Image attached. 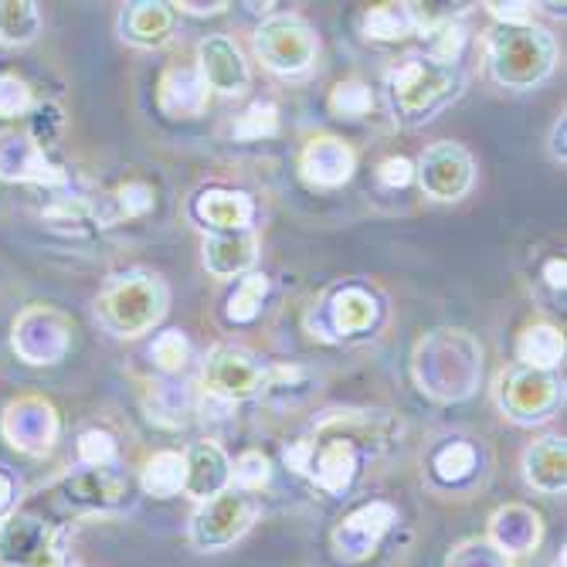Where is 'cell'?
<instances>
[{
    "label": "cell",
    "instance_id": "obj_1",
    "mask_svg": "<svg viewBox=\"0 0 567 567\" xmlns=\"http://www.w3.org/2000/svg\"><path fill=\"white\" fill-rule=\"evenodd\" d=\"M462 92V75L455 65H442L435 59H404L388 75V95L398 120L425 123Z\"/></svg>",
    "mask_w": 567,
    "mask_h": 567
},
{
    "label": "cell",
    "instance_id": "obj_22",
    "mask_svg": "<svg viewBox=\"0 0 567 567\" xmlns=\"http://www.w3.org/2000/svg\"><path fill=\"white\" fill-rule=\"evenodd\" d=\"M187 458L181 452H157L143 470V489L153 496H174L184 489Z\"/></svg>",
    "mask_w": 567,
    "mask_h": 567
},
{
    "label": "cell",
    "instance_id": "obj_34",
    "mask_svg": "<svg viewBox=\"0 0 567 567\" xmlns=\"http://www.w3.org/2000/svg\"><path fill=\"white\" fill-rule=\"evenodd\" d=\"M31 106V92L24 82L0 75V116H18Z\"/></svg>",
    "mask_w": 567,
    "mask_h": 567
},
{
    "label": "cell",
    "instance_id": "obj_28",
    "mask_svg": "<svg viewBox=\"0 0 567 567\" xmlns=\"http://www.w3.org/2000/svg\"><path fill=\"white\" fill-rule=\"evenodd\" d=\"M276 130H279V110L272 106V102H251V106L235 123V136L238 140L276 136Z\"/></svg>",
    "mask_w": 567,
    "mask_h": 567
},
{
    "label": "cell",
    "instance_id": "obj_27",
    "mask_svg": "<svg viewBox=\"0 0 567 567\" xmlns=\"http://www.w3.org/2000/svg\"><path fill=\"white\" fill-rule=\"evenodd\" d=\"M473 470H476V449L470 442H452V445H445L435 455V473H439V480L458 483V480L473 476Z\"/></svg>",
    "mask_w": 567,
    "mask_h": 567
},
{
    "label": "cell",
    "instance_id": "obj_20",
    "mask_svg": "<svg viewBox=\"0 0 567 567\" xmlns=\"http://www.w3.org/2000/svg\"><path fill=\"white\" fill-rule=\"evenodd\" d=\"M65 486H69V499L92 503V506H106L126 496V480L116 476L113 470H82L69 476Z\"/></svg>",
    "mask_w": 567,
    "mask_h": 567
},
{
    "label": "cell",
    "instance_id": "obj_10",
    "mask_svg": "<svg viewBox=\"0 0 567 567\" xmlns=\"http://www.w3.org/2000/svg\"><path fill=\"white\" fill-rule=\"evenodd\" d=\"M0 557L14 567H55L59 564V550L48 527L31 517L8 520L4 534H0Z\"/></svg>",
    "mask_w": 567,
    "mask_h": 567
},
{
    "label": "cell",
    "instance_id": "obj_18",
    "mask_svg": "<svg viewBox=\"0 0 567 567\" xmlns=\"http://www.w3.org/2000/svg\"><path fill=\"white\" fill-rule=\"evenodd\" d=\"M527 483L544 489V493H557L567 483L564 473V439H540L537 445L527 449Z\"/></svg>",
    "mask_w": 567,
    "mask_h": 567
},
{
    "label": "cell",
    "instance_id": "obj_36",
    "mask_svg": "<svg viewBox=\"0 0 567 567\" xmlns=\"http://www.w3.org/2000/svg\"><path fill=\"white\" fill-rule=\"evenodd\" d=\"M530 8L534 4H489V11L499 21H506V28H524V24H530V18H534Z\"/></svg>",
    "mask_w": 567,
    "mask_h": 567
},
{
    "label": "cell",
    "instance_id": "obj_9",
    "mask_svg": "<svg viewBox=\"0 0 567 567\" xmlns=\"http://www.w3.org/2000/svg\"><path fill=\"white\" fill-rule=\"evenodd\" d=\"M197 75L204 89H215L221 95H238L248 89V65L241 59V51L218 34L197 44Z\"/></svg>",
    "mask_w": 567,
    "mask_h": 567
},
{
    "label": "cell",
    "instance_id": "obj_37",
    "mask_svg": "<svg viewBox=\"0 0 567 567\" xmlns=\"http://www.w3.org/2000/svg\"><path fill=\"white\" fill-rule=\"evenodd\" d=\"M564 272H567L564 259H550V262H547V269H544L547 286H550V289H564Z\"/></svg>",
    "mask_w": 567,
    "mask_h": 567
},
{
    "label": "cell",
    "instance_id": "obj_2",
    "mask_svg": "<svg viewBox=\"0 0 567 567\" xmlns=\"http://www.w3.org/2000/svg\"><path fill=\"white\" fill-rule=\"evenodd\" d=\"M489 69L499 85L534 89L554 69V38L544 28H503L489 44Z\"/></svg>",
    "mask_w": 567,
    "mask_h": 567
},
{
    "label": "cell",
    "instance_id": "obj_26",
    "mask_svg": "<svg viewBox=\"0 0 567 567\" xmlns=\"http://www.w3.org/2000/svg\"><path fill=\"white\" fill-rule=\"evenodd\" d=\"M425 34H429V51H432L429 59H435L442 65H455L462 44H466V28H462L458 21H452V18H445V21L432 24Z\"/></svg>",
    "mask_w": 567,
    "mask_h": 567
},
{
    "label": "cell",
    "instance_id": "obj_3",
    "mask_svg": "<svg viewBox=\"0 0 567 567\" xmlns=\"http://www.w3.org/2000/svg\"><path fill=\"white\" fill-rule=\"evenodd\" d=\"M167 289L157 276H123L99 296V317L116 337H140L164 317Z\"/></svg>",
    "mask_w": 567,
    "mask_h": 567
},
{
    "label": "cell",
    "instance_id": "obj_35",
    "mask_svg": "<svg viewBox=\"0 0 567 567\" xmlns=\"http://www.w3.org/2000/svg\"><path fill=\"white\" fill-rule=\"evenodd\" d=\"M411 177H415V164H411L408 157H388L381 167H378V181L381 187H404L411 184Z\"/></svg>",
    "mask_w": 567,
    "mask_h": 567
},
{
    "label": "cell",
    "instance_id": "obj_24",
    "mask_svg": "<svg viewBox=\"0 0 567 567\" xmlns=\"http://www.w3.org/2000/svg\"><path fill=\"white\" fill-rule=\"evenodd\" d=\"M364 31L374 41H398L415 31V24H411L408 4H381V8H371V14L364 18Z\"/></svg>",
    "mask_w": 567,
    "mask_h": 567
},
{
    "label": "cell",
    "instance_id": "obj_31",
    "mask_svg": "<svg viewBox=\"0 0 567 567\" xmlns=\"http://www.w3.org/2000/svg\"><path fill=\"white\" fill-rule=\"evenodd\" d=\"M187 353H190V347H187L184 333H177V330H167L153 340V360H157V368L167 374H174L187 364Z\"/></svg>",
    "mask_w": 567,
    "mask_h": 567
},
{
    "label": "cell",
    "instance_id": "obj_32",
    "mask_svg": "<svg viewBox=\"0 0 567 567\" xmlns=\"http://www.w3.org/2000/svg\"><path fill=\"white\" fill-rule=\"evenodd\" d=\"M231 480L241 493L248 489H262L269 483V458L262 452H245L238 462H235V470H231Z\"/></svg>",
    "mask_w": 567,
    "mask_h": 567
},
{
    "label": "cell",
    "instance_id": "obj_16",
    "mask_svg": "<svg viewBox=\"0 0 567 567\" xmlns=\"http://www.w3.org/2000/svg\"><path fill=\"white\" fill-rule=\"evenodd\" d=\"M208 102V89H204L197 72L171 69L161 82V110L174 120H190L204 110Z\"/></svg>",
    "mask_w": 567,
    "mask_h": 567
},
{
    "label": "cell",
    "instance_id": "obj_23",
    "mask_svg": "<svg viewBox=\"0 0 567 567\" xmlns=\"http://www.w3.org/2000/svg\"><path fill=\"white\" fill-rule=\"evenodd\" d=\"M41 28L38 8L28 4V0H0V41L4 44H28L34 41Z\"/></svg>",
    "mask_w": 567,
    "mask_h": 567
},
{
    "label": "cell",
    "instance_id": "obj_33",
    "mask_svg": "<svg viewBox=\"0 0 567 567\" xmlns=\"http://www.w3.org/2000/svg\"><path fill=\"white\" fill-rule=\"evenodd\" d=\"M153 208V190L140 181L116 190V218H140Z\"/></svg>",
    "mask_w": 567,
    "mask_h": 567
},
{
    "label": "cell",
    "instance_id": "obj_17",
    "mask_svg": "<svg viewBox=\"0 0 567 567\" xmlns=\"http://www.w3.org/2000/svg\"><path fill=\"white\" fill-rule=\"evenodd\" d=\"M174 14L167 4H130L123 14V38L140 48H157L171 38Z\"/></svg>",
    "mask_w": 567,
    "mask_h": 567
},
{
    "label": "cell",
    "instance_id": "obj_14",
    "mask_svg": "<svg viewBox=\"0 0 567 567\" xmlns=\"http://www.w3.org/2000/svg\"><path fill=\"white\" fill-rule=\"evenodd\" d=\"M187 476H184V489L197 499H212L218 496L228 480H231V466L225 452L215 442H197L187 455Z\"/></svg>",
    "mask_w": 567,
    "mask_h": 567
},
{
    "label": "cell",
    "instance_id": "obj_12",
    "mask_svg": "<svg viewBox=\"0 0 567 567\" xmlns=\"http://www.w3.org/2000/svg\"><path fill=\"white\" fill-rule=\"evenodd\" d=\"M353 174V150L333 136H320L302 150V177L313 187H337Z\"/></svg>",
    "mask_w": 567,
    "mask_h": 567
},
{
    "label": "cell",
    "instance_id": "obj_38",
    "mask_svg": "<svg viewBox=\"0 0 567 567\" xmlns=\"http://www.w3.org/2000/svg\"><path fill=\"white\" fill-rule=\"evenodd\" d=\"M8 499H11V480L0 473V506H4Z\"/></svg>",
    "mask_w": 567,
    "mask_h": 567
},
{
    "label": "cell",
    "instance_id": "obj_29",
    "mask_svg": "<svg viewBox=\"0 0 567 567\" xmlns=\"http://www.w3.org/2000/svg\"><path fill=\"white\" fill-rule=\"evenodd\" d=\"M330 110L340 116V120H360L368 110H371V89L364 82H340L333 92H330Z\"/></svg>",
    "mask_w": 567,
    "mask_h": 567
},
{
    "label": "cell",
    "instance_id": "obj_19",
    "mask_svg": "<svg viewBox=\"0 0 567 567\" xmlns=\"http://www.w3.org/2000/svg\"><path fill=\"white\" fill-rule=\"evenodd\" d=\"M374 320H378V299L368 289L347 286L343 292H337V299H333V327H337V333H343V337L364 333L368 327H374Z\"/></svg>",
    "mask_w": 567,
    "mask_h": 567
},
{
    "label": "cell",
    "instance_id": "obj_4",
    "mask_svg": "<svg viewBox=\"0 0 567 567\" xmlns=\"http://www.w3.org/2000/svg\"><path fill=\"white\" fill-rule=\"evenodd\" d=\"M255 51L272 72L299 75L317 59V34L299 18H272L255 34Z\"/></svg>",
    "mask_w": 567,
    "mask_h": 567
},
{
    "label": "cell",
    "instance_id": "obj_6",
    "mask_svg": "<svg viewBox=\"0 0 567 567\" xmlns=\"http://www.w3.org/2000/svg\"><path fill=\"white\" fill-rule=\"evenodd\" d=\"M204 381L208 391L221 401H248L269 388V374L262 364H255V357L235 347H215L212 357L204 360Z\"/></svg>",
    "mask_w": 567,
    "mask_h": 567
},
{
    "label": "cell",
    "instance_id": "obj_30",
    "mask_svg": "<svg viewBox=\"0 0 567 567\" xmlns=\"http://www.w3.org/2000/svg\"><path fill=\"white\" fill-rule=\"evenodd\" d=\"M79 458L92 470H106L110 462L116 458V442L110 432H99V429H89L82 439H79Z\"/></svg>",
    "mask_w": 567,
    "mask_h": 567
},
{
    "label": "cell",
    "instance_id": "obj_11",
    "mask_svg": "<svg viewBox=\"0 0 567 567\" xmlns=\"http://www.w3.org/2000/svg\"><path fill=\"white\" fill-rule=\"evenodd\" d=\"M391 520H394V509L384 506V503L360 506L357 513H350V517L343 520V527L333 534V540H337V547H340V554L347 560L368 557L378 547L381 534L391 527Z\"/></svg>",
    "mask_w": 567,
    "mask_h": 567
},
{
    "label": "cell",
    "instance_id": "obj_21",
    "mask_svg": "<svg viewBox=\"0 0 567 567\" xmlns=\"http://www.w3.org/2000/svg\"><path fill=\"white\" fill-rule=\"evenodd\" d=\"M517 357H520V364L530 371H550L564 357V337L547 323L527 327L517 340Z\"/></svg>",
    "mask_w": 567,
    "mask_h": 567
},
{
    "label": "cell",
    "instance_id": "obj_13",
    "mask_svg": "<svg viewBox=\"0 0 567 567\" xmlns=\"http://www.w3.org/2000/svg\"><path fill=\"white\" fill-rule=\"evenodd\" d=\"M194 212H197V218L204 225L215 228V235H221V231H248L251 228V218H255V204L241 190H221V187H215V190H204L197 197Z\"/></svg>",
    "mask_w": 567,
    "mask_h": 567
},
{
    "label": "cell",
    "instance_id": "obj_8",
    "mask_svg": "<svg viewBox=\"0 0 567 567\" xmlns=\"http://www.w3.org/2000/svg\"><path fill=\"white\" fill-rule=\"evenodd\" d=\"M422 187L435 200H458L473 184V157L462 146L439 143L422 157Z\"/></svg>",
    "mask_w": 567,
    "mask_h": 567
},
{
    "label": "cell",
    "instance_id": "obj_5",
    "mask_svg": "<svg viewBox=\"0 0 567 567\" xmlns=\"http://www.w3.org/2000/svg\"><path fill=\"white\" fill-rule=\"evenodd\" d=\"M255 520V503L241 489H221L218 496L204 499L190 524V537L204 550H218L235 544Z\"/></svg>",
    "mask_w": 567,
    "mask_h": 567
},
{
    "label": "cell",
    "instance_id": "obj_7",
    "mask_svg": "<svg viewBox=\"0 0 567 567\" xmlns=\"http://www.w3.org/2000/svg\"><path fill=\"white\" fill-rule=\"evenodd\" d=\"M499 404L509 419L517 422H540L557 404V381L547 371L517 368L499 378Z\"/></svg>",
    "mask_w": 567,
    "mask_h": 567
},
{
    "label": "cell",
    "instance_id": "obj_25",
    "mask_svg": "<svg viewBox=\"0 0 567 567\" xmlns=\"http://www.w3.org/2000/svg\"><path fill=\"white\" fill-rule=\"evenodd\" d=\"M266 292H269V279L266 276H245L241 282H238V289L231 292V299H228V320L231 323H248V320H255L259 317V309H262V299H266Z\"/></svg>",
    "mask_w": 567,
    "mask_h": 567
},
{
    "label": "cell",
    "instance_id": "obj_15",
    "mask_svg": "<svg viewBox=\"0 0 567 567\" xmlns=\"http://www.w3.org/2000/svg\"><path fill=\"white\" fill-rule=\"evenodd\" d=\"M255 259H259V241L251 231H221L204 241V266L218 279L241 276L255 266Z\"/></svg>",
    "mask_w": 567,
    "mask_h": 567
}]
</instances>
